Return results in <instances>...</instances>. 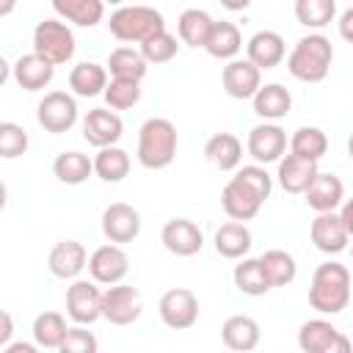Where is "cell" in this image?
Returning <instances> with one entry per match:
<instances>
[{
    "label": "cell",
    "instance_id": "obj_1",
    "mask_svg": "<svg viewBox=\"0 0 353 353\" xmlns=\"http://www.w3.org/2000/svg\"><path fill=\"white\" fill-rule=\"evenodd\" d=\"M309 303L320 314H339L350 303V270L339 262H323L312 273Z\"/></svg>",
    "mask_w": 353,
    "mask_h": 353
},
{
    "label": "cell",
    "instance_id": "obj_2",
    "mask_svg": "<svg viewBox=\"0 0 353 353\" xmlns=\"http://www.w3.org/2000/svg\"><path fill=\"white\" fill-rule=\"evenodd\" d=\"M138 163L149 171H160L176 157V127L171 119L152 116L138 130Z\"/></svg>",
    "mask_w": 353,
    "mask_h": 353
},
{
    "label": "cell",
    "instance_id": "obj_3",
    "mask_svg": "<svg viewBox=\"0 0 353 353\" xmlns=\"http://www.w3.org/2000/svg\"><path fill=\"white\" fill-rule=\"evenodd\" d=\"M334 61V47L323 33H309L298 39L287 55V72L301 83H323Z\"/></svg>",
    "mask_w": 353,
    "mask_h": 353
},
{
    "label": "cell",
    "instance_id": "obj_4",
    "mask_svg": "<svg viewBox=\"0 0 353 353\" xmlns=\"http://www.w3.org/2000/svg\"><path fill=\"white\" fill-rule=\"evenodd\" d=\"M110 36L124 44H141L157 30H165V19L152 6H119L110 14Z\"/></svg>",
    "mask_w": 353,
    "mask_h": 353
},
{
    "label": "cell",
    "instance_id": "obj_5",
    "mask_svg": "<svg viewBox=\"0 0 353 353\" xmlns=\"http://www.w3.org/2000/svg\"><path fill=\"white\" fill-rule=\"evenodd\" d=\"M74 33L66 22L61 19H41L33 30V52H39L41 58H47L52 66L69 63L74 58Z\"/></svg>",
    "mask_w": 353,
    "mask_h": 353
},
{
    "label": "cell",
    "instance_id": "obj_6",
    "mask_svg": "<svg viewBox=\"0 0 353 353\" xmlns=\"http://www.w3.org/2000/svg\"><path fill=\"white\" fill-rule=\"evenodd\" d=\"M77 113H80L77 110V102L66 91H50L36 105V121H39V127H44L52 135L69 132L77 124Z\"/></svg>",
    "mask_w": 353,
    "mask_h": 353
},
{
    "label": "cell",
    "instance_id": "obj_7",
    "mask_svg": "<svg viewBox=\"0 0 353 353\" xmlns=\"http://www.w3.org/2000/svg\"><path fill=\"white\" fill-rule=\"evenodd\" d=\"M141 309L143 301L132 284H108V290L102 292V317L110 325H132L141 317Z\"/></svg>",
    "mask_w": 353,
    "mask_h": 353
},
{
    "label": "cell",
    "instance_id": "obj_8",
    "mask_svg": "<svg viewBox=\"0 0 353 353\" xmlns=\"http://www.w3.org/2000/svg\"><path fill=\"white\" fill-rule=\"evenodd\" d=\"M157 312H160V320L168 328L185 331V328H193L196 320H199V298L188 287H171L160 295Z\"/></svg>",
    "mask_w": 353,
    "mask_h": 353
},
{
    "label": "cell",
    "instance_id": "obj_9",
    "mask_svg": "<svg viewBox=\"0 0 353 353\" xmlns=\"http://www.w3.org/2000/svg\"><path fill=\"white\" fill-rule=\"evenodd\" d=\"M298 347L303 353H347L350 350V339L328 320L314 317L306 320L298 331Z\"/></svg>",
    "mask_w": 353,
    "mask_h": 353
},
{
    "label": "cell",
    "instance_id": "obj_10",
    "mask_svg": "<svg viewBox=\"0 0 353 353\" xmlns=\"http://www.w3.org/2000/svg\"><path fill=\"white\" fill-rule=\"evenodd\" d=\"M245 149L254 157V163H259V165L279 163L287 154V132L276 121H262L248 132Z\"/></svg>",
    "mask_w": 353,
    "mask_h": 353
},
{
    "label": "cell",
    "instance_id": "obj_11",
    "mask_svg": "<svg viewBox=\"0 0 353 353\" xmlns=\"http://www.w3.org/2000/svg\"><path fill=\"white\" fill-rule=\"evenodd\" d=\"M221 83L232 99H254L262 85V69L248 58H232L221 72Z\"/></svg>",
    "mask_w": 353,
    "mask_h": 353
},
{
    "label": "cell",
    "instance_id": "obj_12",
    "mask_svg": "<svg viewBox=\"0 0 353 353\" xmlns=\"http://www.w3.org/2000/svg\"><path fill=\"white\" fill-rule=\"evenodd\" d=\"M66 314L80 323V325H91L102 317V292L97 290V281H72V287L66 290Z\"/></svg>",
    "mask_w": 353,
    "mask_h": 353
},
{
    "label": "cell",
    "instance_id": "obj_13",
    "mask_svg": "<svg viewBox=\"0 0 353 353\" xmlns=\"http://www.w3.org/2000/svg\"><path fill=\"white\" fill-rule=\"evenodd\" d=\"M160 243L174 256H196L204 248V234L190 218H171L160 232Z\"/></svg>",
    "mask_w": 353,
    "mask_h": 353
},
{
    "label": "cell",
    "instance_id": "obj_14",
    "mask_svg": "<svg viewBox=\"0 0 353 353\" xmlns=\"http://www.w3.org/2000/svg\"><path fill=\"white\" fill-rule=\"evenodd\" d=\"M127 270H130V256L119 243L99 245L88 256V273L97 284H119L127 276Z\"/></svg>",
    "mask_w": 353,
    "mask_h": 353
},
{
    "label": "cell",
    "instance_id": "obj_15",
    "mask_svg": "<svg viewBox=\"0 0 353 353\" xmlns=\"http://www.w3.org/2000/svg\"><path fill=\"white\" fill-rule=\"evenodd\" d=\"M262 204H265V199L254 188H248L243 179H237V176H232L223 185V190H221V207H223V212L232 221H251V218H256Z\"/></svg>",
    "mask_w": 353,
    "mask_h": 353
},
{
    "label": "cell",
    "instance_id": "obj_16",
    "mask_svg": "<svg viewBox=\"0 0 353 353\" xmlns=\"http://www.w3.org/2000/svg\"><path fill=\"white\" fill-rule=\"evenodd\" d=\"M102 234L110 240V243H132L138 234H141V215L132 204H124V201H116L110 207H105L102 212Z\"/></svg>",
    "mask_w": 353,
    "mask_h": 353
},
{
    "label": "cell",
    "instance_id": "obj_17",
    "mask_svg": "<svg viewBox=\"0 0 353 353\" xmlns=\"http://www.w3.org/2000/svg\"><path fill=\"white\" fill-rule=\"evenodd\" d=\"M309 237H312L314 248L323 251V254H339L350 243V232L345 229V223H342V218H339L336 210L317 212V218L309 226Z\"/></svg>",
    "mask_w": 353,
    "mask_h": 353
},
{
    "label": "cell",
    "instance_id": "obj_18",
    "mask_svg": "<svg viewBox=\"0 0 353 353\" xmlns=\"http://www.w3.org/2000/svg\"><path fill=\"white\" fill-rule=\"evenodd\" d=\"M121 132H124V124H121L119 113H113L108 108H94L83 119V138L97 149L119 143Z\"/></svg>",
    "mask_w": 353,
    "mask_h": 353
},
{
    "label": "cell",
    "instance_id": "obj_19",
    "mask_svg": "<svg viewBox=\"0 0 353 353\" xmlns=\"http://www.w3.org/2000/svg\"><path fill=\"white\" fill-rule=\"evenodd\" d=\"M47 268L55 279H77L88 268V254L80 240H61L52 245L47 256Z\"/></svg>",
    "mask_w": 353,
    "mask_h": 353
},
{
    "label": "cell",
    "instance_id": "obj_20",
    "mask_svg": "<svg viewBox=\"0 0 353 353\" xmlns=\"http://www.w3.org/2000/svg\"><path fill=\"white\" fill-rule=\"evenodd\" d=\"M317 174H320V171H317V163H314V160H303V157H298V154L290 152V154H284V157L279 160L276 179H279L281 190H287V193H292V196H303L306 188L314 182Z\"/></svg>",
    "mask_w": 353,
    "mask_h": 353
},
{
    "label": "cell",
    "instance_id": "obj_21",
    "mask_svg": "<svg viewBox=\"0 0 353 353\" xmlns=\"http://www.w3.org/2000/svg\"><path fill=\"white\" fill-rule=\"evenodd\" d=\"M52 77H55V66L39 52H28L14 61V80L25 91H41L52 83Z\"/></svg>",
    "mask_w": 353,
    "mask_h": 353
},
{
    "label": "cell",
    "instance_id": "obj_22",
    "mask_svg": "<svg viewBox=\"0 0 353 353\" xmlns=\"http://www.w3.org/2000/svg\"><path fill=\"white\" fill-rule=\"evenodd\" d=\"M245 52H248V61H254L259 69H273L284 61L287 44L276 30H256L245 44Z\"/></svg>",
    "mask_w": 353,
    "mask_h": 353
},
{
    "label": "cell",
    "instance_id": "obj_23",
    "mask_svg": "<svg viewBox=\"0 0 353 353\" xmlns=\"http://www.w3.org/2000/svg\"><path fill=\"white\" fill-rule=\"evenodd\" d=\"M303 199H306L309 210H314V212H331V210H336L345 201V185L334 174H317L314 182L306 188Z\"/></svg>",
    "mask_w": 353,
    "mask_h": 353
},
{
    "label": "cell",
    "instance_id": "obj_24",
    "mask_svg": "<svg viewBox=\"0 0 353 353\" xmlns=\"http://www.w3.org/2000/svg\"><path fill=\"white\" fill-rule=\"evenodd\" d=\"M221 339L229 350L248 353L259 345V323L248 314H232L221 325Z\"/></svg>",
    "mask_w": 353,
    "mask_h": 353
},
{
    "label": "cell",
    "instance_id": "obj_25",
    "mask_svg": "<svg viewBox=\"0 0 353 353\" xmlns=\"http://www.w3.org/2000/svg\"><path fill=\"white\" fill-rule=\"evenodd\" d=\"M251 102H254V113L259 119H265V121H279L292 108V97H290V91L281 83H265V85H259V91L254 94Z\"/></svg>",
    "mask_w": 353,
    "mask_h": 353
},
{
    "label": "cell",
    "instance_id": "obj_26",
    "mask_svg": "<svg viewBox=\"0 0 353 353\" xmlns=\"http://www.w3.org/2000/svg\"><path fill=\"white\" fill-rule=\"evenodd\" d=\"M204 157L221 171H234L243 160V143L232 132H215L204 143Z\"/></svg>",
    "mask_w": 353,
    "mask_h": 353
},
{
    "label": "cell",
    "instance_id": "obj_27",
    "mask_svg": "<svg viewBox=\"0 0 353 353\" xmlns=\"http://www.w3.org/2000/svg\"><path fill=\"white\" fill-rule=\"evenodd\" d=\"M108 66L94 63V61H83L77 66H72L69 72V88L74 91V97H97L105 94L108 88Z\"/></svg>",
    "mask_w": 353,
    "mask_h": 353
},
{
    "label": "cell",
    "instance_id": "obj_28",
    "mask_svg": "<svg viewBox=\"0 0 353 353\" xmlns=\"http://www.w3.org/2000/svg\"><path fill=\"white\" fill-rule=\"evenodd\" d=\"M204 50L218 58V61H232L237 58V52L243 50V36H240V28L234 22H212V30H210V39L204 44Z\"/></svg>",
    "mask_w": 353,
    "mask_h": 353
},
{
    "label": "cell",
    "instance_id": "obj_29",
    "mask_svg": "<svg viewBox=\"0 0 353 353\" xmlns=\"http://www.w3.org/2000/svg\"><path fill=\"white\" fill-rule=\"evenodd\" d=\"M248 248H251V232L245 223L229 221L215 229V251L223 259H243L248 254Z\"/></svg>",
    "mask_w": 353,
    "mask_h": 353
},
{
    "label": "cell",
    "instance_id": "obj_30",
    "mask_svg": "<svg viewBox=\"0 0 353 353\" xmlns=\"http://www.w3.org/2000/svg\"><path fill=\"white\" fill-rule=\"evenodd\" d=\"M52 8L61 19L80 28H94L105 17V0H52Z\"/></svg>",
    "mask_w": 353,
    "mask_h": 353
},
{
    "label": "cell",
    "instance_id": "obj_31",
    "mask_svg": "<svg viewBox=\"0 0 353 353\" xmlns=\"http://www.w3.org/2000/svg\"><path fill=\"white\" fill-rule=\"evenodd\" d=\"M146 69H149V61L143 58L141 50H132V47H116L108 58V72L110 77H119V80L141 83L146 77Z\"/></svg>",
    "mask_w": 353,
    "mask_h": 353
},
{
    "label": "cell",
    "instance_id": "obj_32",
    "mask_svg": "<svg viewBox=\"0 0 353 353\" xmlns=\"http://www.w3.org/2000/svg\"><path fill=\"white\" fill-rule=\"evenodd\" d=\"M212 17L201 8H188L179 14L176 19V33H179V41L188 44V47H204L207 39H210V30H212Z\"/></svg>",
    "mask_w": 353,
    "mask_h": 353
},
{
    "label": "cell",
    "instance_id": "obj_33",
    "mask_svg": "<svg viewBox=\"0 0 353 353\" xmlns=\"http://www.w3.org/2000/svg\"><path fill=\"white\" fill-rule=\"evenodd\" d=\"M52 174L58 176V182L63 185H83L91 174H94V160L83 152H61L52 160Z\"/></svg>",
    "mask_w": 353,
    "mask_h": 353
},
{
    "label": "cell",
    "instance_id": "obj_34",
    "mask_svg": "<svg viewBox=\"0 0 353 353\" xmlns=\"http://www.w3.org/2000/svg\"><path fill=\"white\" fill-rule=\"evenodd\" d=\"M94 174L102 182H110V185L121 182L130 174V154L124 149H119L116 143L113 146H102L94 154Z\"/></svg>",
    "mask_w": 353,
    "mask_h": 353
},
{
    "label": "cell",
    "instance_id": "obj_35",
    "mask_svg": "<svg viewBox=\"0 0 353 353\" xmlns=\"http://www.w3.org/2000/svg\"><path fill=\"white\" fill-rule=\"evenodd\" d=\"M232 279H234V287H237L243 295H251V298H259V295H265L268 290H273L270 281H268V276H265V270H262V262H259V259L243 256V259L234 265Z\"/></svg>",
    "mask_w": 353,
    "mask_h": 353
},
{
    "label": "cell",
    "instance_id": "obj_36",
    "mask_svg": "<svg viewBox=\"0 0 353 353\" xmlns=\"http://www.w3.org/2000/svg\"><path fill=\"white\" fill-rule=\"evenodd\" d=\"M259 262H262V270H265L270 287H287V284H292L295 276H298L295 256L287 254V251H281V248L265 251V254L259 256Z\"/></svg>",
    "mask_w": 353,
    "mask_h": 353
},
{
    "label": "cell",
    "instance_id": "obj_37",
    "mask_svg": "<svg viewBox=\"0 0 353 353\" xmlns=\"http://www.w3.org/2000/svg\"><path fill=\"white\" fill-rule=\"evenodd\" d=\"M66 331H69V325H66V317L61 312H41L33 320V342L39 347L58 350L63 336H66Z\"/></svg>",
    "mask_w": 353,
    "mask_h": 353
},
{
    "label": "cell",
    "instance_id": "obj_38",
    "mask_svg": "<svg viewBox=\"0 0 353 353\" xmlns=\"http://www.w3.org/2000/svg\"><path fill=\"white\" fill-rule=\"evenodd\" d=\"M290 152L303 157V160L320 163L323 154L328 152V135L320 127H298L290 138Z\"/></svg>",
    "mask_w": 353,
    "mask_h": 353
},
{
    "label": "cell",
    "instance_id": "obj_39",
    "mask_svg": "<svg viewBox=\"0 0 353 353\" xmlns=\"http://www.w3.org/2000/svg\"><path fill=\"white\" fill-rule=\"evenodd\" d=\"M334 17H336V0H295V19L309 30H320L331 25Z\"/></svg>",
    "mask_w": 353,
    "mask_h": 353
},
{
    "label": "cell",
    "instance_id": "obj_40",
    "mask_svg": "<svg viewBox=\"0 0 353 353\" xmlns=\"http://www.w3.org/2000/svg\"><path fill=\"white\" fill-rule=\"evenodd\" d=\"M102 97H105V102H108L110 110H130L141 99V83L110 77V83H108V88H105Z\"/></svg>",
    "mask_w": 353,
    "mask_h": 353
},
{
    "label": "cell",
    "instance_id": "obj_41",
    "mask_svg": "<svg viewBox=\"0 0 353 353\" xmlns=\"http://www.w3.org/2000/svg\"><path fill=\"white\" fill-rule=\"evenodd\" d=\"M176 36H171L168 30H157L154 36H149L146 41H141V52L149 63H168L171 58H176Z\"/></svg>",
    "mask_w": 353,
    "mask_h": 353
},
{
    "label": "cell",
    "instance_id": "obj_42",
    "mask_svg": "<svg viewBox=\"0 0 353 353\" xmlns=\"http://www.w3.org/2000/svg\"><path fill=\"white\" fill-rule=\"evenodd\" d=\"M28 152V132L17 121H0V157L14 160Z\"/></svg>",
    "mask_w": 353,
    "mask_h": 353
},
{
    "label": "cell",
    "instance_id": "obj_43",
    "mask_svg": "<svg viewBox=\"0 0 353 353\" xmlns=\"http://www.w3.org/2000/svg\"><path fill=\"white\" fill-rule=\"evenodd\" d=\"M97 347H99V342H97V336L91 334V331H85V325H74V328H69L66 331V336H63V342H61V353H97Z\"/></svg>",
    "mask_w": 353,
    "mask_h": 353
},
{
    "label": "cell",
    "instance_id": "obj_44",
    "mask_svg": "<svg viewBox=\"0 0 353 353\" xmlns=\"http://www.w3.org/2000/svg\"><path fill=\"white\" fill-rule=\"evenodd\" d=\"M237 179H243L248 188H254L262 199H270V190H273V176L265 171V165H259V163H254V165H243V168H237V174H234Z\"/></svg>",
    "mask_w": 353,
    "mask_h": 353
},
{
    "label": "cell",
    "instance_id": "obj_45",
    "mask_svg": "<svg viewBox=\"0 0 353 353\" xmlns=\"http://www.w3.org/2000/svg\"><path fill=\"white\" fill-rule=\"evenodd\" d=\"M336 25H339V36L353 44V6H350L347 11H342V17H339Z\"/></svg>",
    "mask_w": 353,
    "mask_h": 353
},
{
    "label": "cell",
    "instance_id": "obj_46",
    "mask_svg": "<svg viewBox=\"0 0 353 353\" xmlns=\"http://www.w3.org/2000/svg\"><path fill=\"white\" fill-rule=\"evenodd\" d=\"M339 218H342V223H345V229L350 232V237H353V199H345L342 201V210H339Z\"/></svg>",
    "mask_w": 353,
    "mask_h": 353
},
{
    "label": "cell",
    "instance_id": "obj_47",
    "mask_svg": "<svg viewBox=\"0 0 353 353\" xmlns=\"http://www.w3.org/2000/svg\"><path fill=\"white\" fill-rule=\"evenodd\" d=\"M0 320H3V331H0V347H6V345H8V339H11V334H14V323H11V314H8V312H3V314H0Z\"/></svg>",
    "mask_w": 353,
    "mask_h": 353
},
{
    "label": "cell",
    "instance_id": "obj_48",
    "mask_svg": "<svg viewBox=\"0 0 353 353\" xmlns=\"http://www.w3.org/2000/svg\"><path fill=\"white\" fill-rule=\"evenodd\" d=\"M39 345H28V342H14V345H6L3 353H33Z\"/></svg>",
    "mask_w": 353,
    "mask_h": 353
},
{
    "label": "cell",
    "instance_id": "obj_49",
    "mask_svg": "<svg viewBox=\"0 0 353 353\" xmlns=\"http://www.w3.org/2000/svg\"><path fill=\"white\" fill-rule=\"evenodd\" d=\"M221 6H223L226 11H243V8L251 6V0H221Z\"/></svg>",
    "mask_w": 353,
    "mask_h": 353
},
{
    "label": "cell",
    "instance_id": "obj_50",
    "mask_svg": "<svg viewBox=\"0 0 353 353\" xmlns=\"http://www.w3.org/2000/svg\"><path fill=\"white\" fill-rule=\"evenodd\" d=\"M17 8V0H0V17H8Z\"/></svg>",
    "mask_w": 353,
    "mask_h": 353
},
{
    "label": "cell",
    "instance_id": "obj_51",
    "mask_svg": "<svg viewBox=\"0 0 353 353\" xmlns=\"http://www.w3.org/2000/svg\"><path fill=\"white\" fill-rule=\"evenodd\" d=\"M347 154H350V160H353V135L347 138Z\"/></svg>",
    "mask_w": 353,
    "mask_h": 353
},
{
    "label": "cell",
    "instance_id": "obj_52",
    "mask_svg": "<svg viewBox=\"0 0 353 353\" xmlns=\"http://www.w3.org/2000/svg\"><path fill=\"white\" fill-rule=\"evenodd\" d=\"M105 3H110V6H124V0H105Z\"/></svg>",
    "mask_w": 353,
    "mask_h": 353
},
{
    "label": "cell",
    "instance_id": "obj_53",
    "mask_svg": "<svg viewBox=\"0 0 353 353\" xmlns=\"http://www.w3.org/2000/svg\"><path fill=\"white\" fill-rule=\"evenodd\" d=\"M350 256H353V245H350Z\"/></svg>",
    "mask_w": 353,
    "mask_h": 353
}]
</instances>
